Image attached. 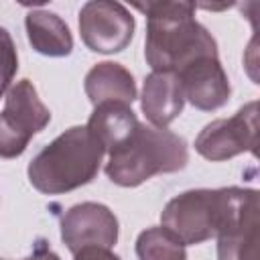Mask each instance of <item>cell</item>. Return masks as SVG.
I'll list each match as a JSON object with an SVG mask.
<instances>
[{"label": "cell", "mask_w": 260, "mask_h": 260, "mask_svg": "<svg viewBox=\"0 0 260 260\" xmlns=\"http://www.w3.org/2000/svg\"><path fill=\"white\" fill-rule=\"evenodd\" d=\"M134 8L146 14L144 57L152 71L179 73L195 59L217 57V43L195 20L193 2H136Z\"/></svg>", "instance_id": "6da1fadb"}, {"label": "cell", "mask_w": 260, "mask_h": 260, "mask_svg": "<svg viewBox=\"0 0 260 260\" xmlns=\"http://www.w3.org/2000/svg\"><path fill=\"white\" fill-rule=\"evenodd\" d=\"M104 154V146L85 126H71L30 160L28 181L45 195L69 193L93 181Z\"/></svg>", "instance_id": "7a4b0ae2"}, {"label": "cell", "mask_w": 260, "mask_h": 260, "mask_svg": "<svg viewBox=\"0 0 260 260\" xmlns=\"http://www.w3.org/2000/svg\"><path fill=\"white\" fill-rule=\"evenodd\" d=\"M187 162V142L179 134L150 124H138L136 130L110 152L106 175L120 187H138L154 175L183 171Z\"/></svg>", "instance_id": "3957f363"}, {"label": "cell", "mask_w": 260, "mask_h": 260, "mask_svg": "<svg viewBox=\"0 0 260 260\" xmlns=\"http://www.w3.org/2000/svg\"><path fill=\"white\" fill-rule=\"evenodd\" d=\"M248 189H191L173 197L162 213L160 223L175 234L185 246H195L215 238L242 205Z\"/></svg>", "instance_id": "277c9868"}, {"label": "cell", "mask_w": 260, "mask_h": 260, "mask_svg": "<svg viewBox=\"0 0 260 260\" xmlns=\"http://www.w3.org/2000/svg\"><path fill=\"white\" fill-rule=\"evenodd\" d=\"M51 122L49 108L37 95L32 81L20 79L8 91L0 112V158L20 156L30 138Z\"/></svg>", "instance_id": "5b68a950"}, {"label": "cell", "mask_w": 260, "mask_h": 260, "mask_svg": "<svg viewBox=\"0 0 260 260\" xmlns=\"http://www.w3.org/2000/svg\"><path fill=\"white\" fill-rule=\"evenodd\" d=\"M258 146V104L250 102L232 118L209 122L195 138V150L213 162L234 158L242 152L256 154Z\"/></svg>", "instance_id": "8992f818"}, {"label": "cell", "mask_w": 260, "mask_h": 260, "mask_svg": "<svg viewBox=\"0 0 260 260\" xmlns=\"http://www.w3.org/2000/svg\"><path fill=\"white\" fill-rule=\"evenodd\" d=\"M134 16L130 10L112 0H91L79 10V35L93 53H120L134 37Z\"/></svg>", "instance_id": "52a82bcc"}, {"label": "cell", "mask_w": 260, "mask_h": 260, "mask_svg": "<svg viewBox=\"0 0 260 260\" xmlns=\"http://www.w3.org/2000/svg\"><path fill=\"white\" fill-rule=\"evenodd\" d=\"M61 240L71 254L87 246L112 248L118 242V219L104 203H77L61 215Z\"/></svg>", "instance_id": "ba28073f"}, {"label": "cell", "mask_w": 260, "mask_h": 260, "mask_svg": "<svg viewBox=\"0 0 260 260\" xmlns=\"http://www.w3.org/2000/svg\"><path fill=\"white\" fill-rule=\"evenodd\" d=\"M183 98L201 112H213L228 104L232 87L217 57H201L185 65L179 73Z\"/></svg>", "instance_id": "9c48e42d"}, {"label": "cell", "mask_w": 260, "mask_h": 260, "mask_svg": "<svg viewBox=\"0 0 260 260\" xmlns=\"http://www.w3.org/2000/svg\"><path fill=\"white\" fill-rule=\"evenodd\" d=\"M258 191L248 189L234 217L217 238V260H260L258 256Z\"/></svg>", "instance_id": "30bf717a"}, {"label": "cell", "mask_w": 260, "mask_h": 260, "mask_svg": "<svg viewBox=\"0 0 260 260\" xmlns=\"http://www.w3.org/2000/svg\"><path fill=\"white\" fill-rule=\"evenodd\" d=\"M140 106L150 126L167 128L173 120L179 118L185 106L179 77L171 71H152L146 75Z\"/></svg>", "instance_id": "8fae6325"}, {"label": "cell", "mask_w": 260, "mask_h": 260, "mask_svg": "<svg viewBox=\"0 0 260 260\" xmlns=\"http://www.w3.org/2000/svg\"><path fill=\"white\" fill-rule=\"evenodd\" d=\"M83 87L93 108L102 104L130 106L136 100V81L132 73L114 61H102L93 65L85 75Z\"/></svg>", "instance_id": "7c38bea8"}, {"label": "cell", "mask_w": 260, "mask_h": 260, "mask_svg": "<svg viewBox=\"0 0 260 260\" xmlns=\"http://www.w3.org/2000/svg\"><path fill=\"white\" fill-rule=\"evenodd\" d=\"M28 43L45 57H67L73 51V37L67 22L49 10H30L24 18Z\"/></svg>", "instance_id": "4fadbf2b"}, {"label": "cell", "mask_w": 260, "mask_h": 260, "mask_svg": "<svg viewBox=\"0 0 260 260\" xmlns=\"http://www.w3.org/2000/svg\"><path fill=\"white\" fill-rule=\"evenodd\" d=\"M138 124L140 122H138L136 114L130 110V106L102 104V106L93 108L85 128L93 134V138L110 154L114 148H118L136 130Z\"/></svg>", "instance_id": "5bb4252c"}, {"label": "cell", "mask_w": 260, "mask_h": 260, "mask_svg": "<svg viewBox=\"0 0 260 260\" xmlns=\"http://www.w3.org/2000/svg\"><path fill=\"white\" fill-rule=\"evenodd\" d=\"M138 260H185V244L167 228H148L136 238Z\"/></svg>", "instance_id": "9a60e30c"}, {"label": "cell", "mask_w": 260, "mask_h": 260, "mask_svg": "<svg viewBox=\"0 0 260 260\" xmlns=\"http://www.w3.org/2000/svg\"><path fill=\"white\" fill-rule=\"evenodd\" d=\"M16 71H18V55L14 41L10 32L0 26V98L10 89Z\"/></svg>", "instance_id": "2e32d148"}, {"label": "cell", "mask_w": 260, "mask_h": 260, "mask_svg": "<svg viewBox=\"0 0 260 260\" xmlns=\"http://www.w3.org/2000/svg\"><path fill=\"white\" fill-rule=\"evenodd\" d=\"M73 260H120V256H116L112 252V248H102V246H87L81 248L73 254Z\"/></svg>", "instance_id": "e0dca14e"}, {"label": "cell", "mask_w": 260, "mask_h": 260, "mask_svg": "<svg viewBox=\"0 0 260 260\" xmlns=\"http://www.w3.org/2000/svg\"><path fill=\"white\" fill-rule=\"evenodd\" d=\"M22 260H61V258L51 250V246H49V242L45 238H37L35 244H32L30 254L26 258H22Z\"/></svg>", "instance_id": "ac0fdd59"}]
</instances>
